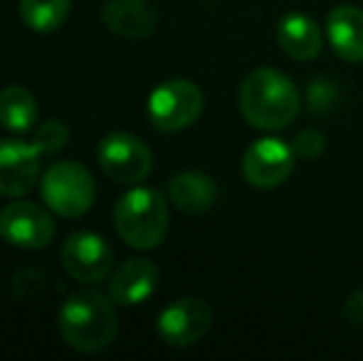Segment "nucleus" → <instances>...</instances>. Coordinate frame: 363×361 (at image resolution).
Segmentation results:
<instances>
[{
    "instance_id": "1",
    "label": "nucleus",
    "mask_w": 363,
    "mask_h": 361,
    "mask_svg": "<svg viewBox=\"0 0 363 361\" xmlns=\"http://www.w3.org/2000/svg\"><path fill=\"white\" fill-rule=\"evenodd\" d=\"M240 111L255 129L274 131L284 129L299 114V89L279 70L259 67L240 84Z\"/></svg>"
},
{
    "instance_id": "2",
    "label": "nucleus",
    "mask_w": 363,
    "mask_h": 361,
    "mask_svg": "<svg viewBox=\"0 0 363 361\" xmlns=\"http://www.w3.org/2000/svg\"><path fill=\"white\" fill-rule=\"evenodd\" d=\"M114 299L104 297L96 289L74 292L62 304L57 317V327L62 339L82 354H94L106 349L116 337V312Z\"/></svg>"
},
{
    "instance_id": "3",
    "label": "nucleus",
    "mask_w": 363,
    "mask_h": 361,
    "mask_svg": "<svg viewBox=\"0 0 363 361\" xmlns=\"http://www.w3.org/2000/svg\"><path fill=\"white\" fill-rule=\"evenodd\" d=\"M119 238L136 250H153L168 233V206L153 188H131L114 208Z\"/></svg>"
},
{
    "instance_id": "4",
    "label": "nucleus",
    "mask_w": 363,
    "mask_h": 361,
    "mask_svg": "<svg viewBox=\"0 0 363 361\" xmlns=\"http://www.w3.org/2000/svg\"><path fill=\"white\" fill-rule=\"evenodd\" d=\"M43 201L50 211L62 218H79L91 208L96 196V186L91 174L74 161H60L45 171L40 181Z\"/></svg>"
},
{
    "instance_id": "5",
    "label": "nucleus",
    "mask_w": 363,
    "mask_h": 361,
    "mask_svg": "<svg viewBox=\"0 0 363 361\" xmlns=\"http://www.w3.org/2000/svg\"><path fill=\"white\" fill-rule=\"evenodd\" d=\"M96 159L106 176L121 186H136L146 181L153 169L151 149L129 131H114L99 141Z\"/></svg>"
},
{
    "instance_id": "6",
    "label": "nucleus",
    "mask_w": 363,
    "mask_h": 361,
    "mask_svg": "<svg viewBox=\"0 0 363 361\" xmlns=\"http://www.w3.org/2000/svg\"><path fill=\"white\" fill-rule=\"evenodd\" d=\"M203 111V91L191 79H168L148 96V119L161 131H181Z\"/></svg>"
},
{
    "instance_id": "7",
    "label": "nucleus",
    "mask_w": 363,
    "mask_h": 361,
    "mask_svg": "<svg viewBox=\"0 0 363 361\" xmlns=\"http://www.w3.org/2000/svg\"><path fill=\"white\" fill-rule=\"evenodd\" d=\"M0 238L23 250H43L52 243L55 223L45 208L18 201L0 211Z\"/></svg>"
},
{
    "instance_id": "8",
    "label": "nucleus",
    "mask_w": 363,
    "mask_h": 361,
    "mask_svg": "<svg viewBox=\"0 0 363 361\" xmlns=\"http://www.w3.org/2000/svg\"><path fill=\"white\" fill-rule=\"evenodd\" d=\"M294 149L282 139H257L242 156V176L255 188H277L289 179L294 169Z\"/></svg>"
},
{
    "instance_id": "9",
    "label": "nucleus",
    "mask_w": 363,
    "mask_h": 361,
    "mask_svg": "<svg viewBox=\"0 0 363 361\" xmlns=\"http://www.w3.org/2000/svg\"><path fill=\"white\" fill-rule=\"evenodd\" d=\"M62 265L69 277L84 284H96L114 270V252L96 233H74L62 245Z\"/></svg>"
},
{
    "instance_id": "10",
    "label": "nucleus",
    "mask_w": 363,
    "mask_h": 361,
    "mask_svg": "<svg viewBox=\"0 0 363 361\" xmlns=\"http://www.w3.org/2000/svg\"><path fill=\"white\" fill-rule=\"evenodd\" d=\"M213 309L201 297H181L171 302L158 317V334L171 347H191L208 334Z\"/></svg>"
},
{
    "instance_id": "11",
    "label": "nucleus",
    "mask_w": 363,
    "mask_h": 361,
    "mask_svg": "<svg viewBox=\"0 0 363 361\" xmlns=\"http://www.w3.org/2000/svg\"><path fill=\"white\" fill-rule=\"evenodd\" d=\"M40 156L45 154L35 141H0V196L20 198L33 191L40 181Z\"/></svg>"
},
{
    "instance_id": "12",
    "label": "nucleus",
    "mask_w": 363,
    "mask_h": 361,
    "mask_svg": "<svg viewBox=\"0 0 363 361\" xmlns=\"http://www.w3.org/2000/svg\"><path fill=\"white\" fill-rule=\"evenodd\" d=\"M101 23L126 40H146L156 33L158 15L151 0H106Z\"/></svg>"
},
{
    "instance_id": "13",
    "label": "nucleus",
    "mask_w": 363,
    "mask_h": 361,
    "mask_svg": "<svg viewBox=\"0 0 363 361\" xmlns=\"http://www.w3.org/2000/svg\"><path fill=\"white\" fill-rule=\"evenodd\" d=\"M158 277H161V272H158V267L151 260H144V257L126 260L111 274L109 297L116 304H124V307L141 304L156 292Z\"/></svg>"
},
{
    "instance_id": "14",
    "label": "nucleus",
    "mask_w": 363,
    "mask_h": 361,
    "mask_svg": "<svg viewBox=\"0 0 363 361\" xmlns=\"http://www.w3.org/2000/svg\"><path fill=\"white\" fill-rule=\"evenodd\" d=\"M326 35L334 52L346 62H363V10L339 5L326 18Z\"/></svg>"
},
{
    "instance_id": "15",
    "label": "nucleus",
    "mask_w": 363,
    "mask_h": 361,
    "mask_svg": "<svg viewBox=\"0 0 363 361\" xmlns=\"http://www.w3.org/2000/svg\"><path fill=\"white\" fill-rule=\"evenodd\" d=\"M277 40L291 60H314L321 52V30L309 15L291 13L279 20Z\"/></svg>"
},
{
    "instance_id": "16",
    "label": "nucleus",
    "mask_w": 363,
    "mask_h": 361,
    "mask_svg": "<svg viewBox=\"0 0 363 361\" xmlns=\"http://www.w3.org/2000/svg\"><path fill=\"white\" fill-rule=\"evenodd\" d=\"M168 196L173 206L186 213H203L211 211L218 201V186L211 176L198 174V171H183L173 176L168 183Z\"/></svg>"
},
{
    "instance_id": "17",
    "label": "nucleus",
    "mask_w": 363,
    "mask_h": 361,
    "mask_svg": "<svg viewBox=\"0 0 363 361\" xmlns=\"http://www.w3.org/2000/svg\"><path fill=\"white\" fill-rule=\"evenodd\" d=\"M38 121V99L18 84L0 89V126L13 134H25Z\"/></svg>"
},
{
    "instance_id": "18",
    "label": "nucleus",
    "mask_w": 363,
    "mask_h": 361,
    "mask_svg": "<svg viewBox=\"0 0 363 361\" xmlns=\"http://www.w3.org/2000/svg\"><path fill=\"white\" fill-rule=\"evenodd\" d=\"M72 0H20L23 23L35 33H52L67 20Z\"/></svg>"
},
{
    "instance_id": "19",
    "label": "nucleus",
    "mask_w": 363,
    "mask_h": 361,
    "mask_svg": "<svg viewBox=\"0 0 363 361\" xmlns=\"http://www.w3.org/2000/svg\"><path fill=\"white\" fill-rule=\"evenodd\" d=\"M339 99V89L329 79H314L306 89V104L311 114H326Z\"/></svg>"
},
{
    "instance_id": "20",
    "label": "nucleus",
    "mask_w": 363,
    "mask_h": 361,
    "mask_svg": "<svg viewBox=\"0 0 363 361\" xmlns=\"http://www.w3.org/2000/svg\"><path fill=\"white\" fill-rule=\"evenodd\" d=\"M69 139V129L62 124V121H48L43 124L38 131H35V146H38L43 154H55L60 151Z\"/></svg>"
},
{
    "instance_id": "21",
    "label": "nucleus",
    "mask_w": 363,
    "mask_h": 361,
    "mask_svg": "<svg viewBox=\"0 0 363 361\" xmlns=\"http://www.w3.org/2000/svg\"><path fill=\"white\" fill-rule=\"evenodd\" d=\"M324 144H326L324 134H319V131H314V129H306V131H301V134H296L294 146H291V149H294L296 156L311 161L324 151Z\"/></svg>"
},
{
    "instance_id": "22",
    "label": "nucleus",
    "mask_w": 363,
    "mask_h": 361,
    "mask_svg": "<svg viewBox=\"0 0 363 361\" xmlns=\"http://www.w3.org/2000/svg\"><path fill=\"white\" fill-rule=\"evenodd\" d=\"M344 312H346V317H349L351 324L363 327V287L351 294L349 302H346V307H344Z\"/></svg>"
}]
</instances>
